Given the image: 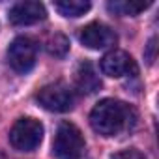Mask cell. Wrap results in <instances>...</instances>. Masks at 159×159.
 I'll return each mask as SVG.
<instances>
[{
  "instance_id": "7",
  "label": "cell",
  "mask_w": 159,
  "mask_h": 159,
  "mask_svg": "<svg viewBox=\"0 0 159 159\" xmlns=\"http://www.w3.org/2000/svg\"><path fill=\"white\" fill-rule=\"evenodd\" d=\"M99 67H101L103 75L114 77V79L125 77V75H137V64H135L133 56L125 51H120V49L109 51L99 60Z\"/></svg>"
},
{
  "instance_id": "2",
  "label": "cell",
  "mask_w": 159,
  "mask_h": 159,
  "mask_svg": "<svg viewBox=\"0 0 159 159\" xmlns=\"http://www.w3.org/2000/svg\"><path fill=\"white\" fill-rule=\"evenodd\" d=\"M54 159H81L84 155V137L75 124L62 122L52 139Z\"/></svg>"
},
{
  "instance_id": "1",
  "label": "cell",
  "mask_w": 159,
  "mask_h": 159,
  "mask_svg": "<svg viewBox=\"0 0 159 159\" xmlns=\"http://www.w3.org/2000/svg\"><path fill=\"white\" fill-rule=\"evenodd\" d=\"M137 120L135 111L120 99H101L90 112V125L101 137H116L129 131Z\"/></svg>"
},
{
  "instance_id": "6",
  "label": "cell",
  "mask_w": 159,
  "mask_h": 159,
  "mask_svg": "<svg viewBox=\"0 0 159 159\" xmlns=\"http://www.w3.org/2000/svg\"><path fill=\"white\" fill-rule=\"evenodd\" d=\"M116 32L99 23V21H94V23H88L86 26L81 28L79 32V41H81L84 47L92 49V51H101V49H109V47H114L116 45Z\"/></svg>"
},
{
  "instance_id": "12",
  "label": "cell",
  "mask_w": 159,
  "mask_h": 159,
  "mask_svg": "<svg viewBox=\"0 0 159 159\" xmlns=\"http://www.w3.org/2000/svg\"><path fill=\"white\" fill-rule=\"evenodd\" d=\"M47 52L54 58H64L69 52V39L64 34H54L47 41Z\"/></svg>"
},
{
  "instance_id": "5",
  "label": "cell",
  "mask_w": 159,
  "mask_h": 159,
  "mask_svg": "<svg viewBox=\"0 0 159 159\" xmlns=\"http://www.w3.org/2000/svg\"><path fill=\"white\" fill-rule=\"evenodd\" d=\"M39 45L30 36H19L15 38L8 47V62L17 73H28L38 60Z\"/></svg>"
},
{
  "instance_id": "9",
  "label": "cell",
  "mask_w": 159,
  "mask_h": 159,
  "mask_svg": "<svg viewBox=\"0 0 159 159\" xmlns=\"http://www.w3.org/2000/svg\"><path fill=\"white\" fill-rule=\"evenodd\" d=\"M75 84H77V90L81 94H96L99 88H101V79L96 71V67L92 66V62H81L77 66V71H75Z\"/></svg>"
},
{
  "instance_id": "13",
  "label": "cell",
  "mask_w": 159,
  "mask_h": 159,
  "mask_svg": "<svg viewBox=\"0 0 159 159\" xmlns=\"http://www.w3.org/2000/svg\"><path fill=\"white\" fill-rule=\"evenodd\" d=\"M111 159H146L144 157V153H140L139 150H133V148H129V150H122V152H116Z\"/></svg>"
},
{
  "instance_id": "14",
  "label": "cell",
  "mask_w": 159,
  "mask_h": 159,
  "mask_svg": "<svg viewBox=\"0 0 159 159\" xmlns=\"http://www.w3.org/2000/svg\"><path fill=\"white\" fill-rule=\"evenodd\" d=\"M148 51H150V56H148V62L152 64V62H153V51H155V39H152V41L148 43Z\"/></svg>"
},
{
  "instance_id": "8",
  "label": "cell",
  "mask_w": 159,
  "mask_h": 159,
  "mask_svg": "<svg viewBox=\"0 0 159 159\" xmlns=\"http://www.w3.org/2000/svg\"><path fill=\"white\" fill-rule=\"evenodd\" d=\"M10 23L15 26H28V25H36L39 21H43L47 17L45 6L41 2H17L10 8Z\"/></svg>"
},
{
  "instance_id": "10",
  "label": "cell",
  "mask_w": 159,
  "mask_h": 159,
  "mask_svg": "<svg viewBox=\"0 0 159 159\" xmlns=\"http://www.w3.org/2000/svg\"><path fill=\"white\" fill-rule=\"evenodd\" d=\"M54 10L64 17H81L90 10V2H86V0H60V2H54Z\"/></svg>"
},
{
  "instance_id": "3",
  "label": "cell",
  "mask_w": 159,
  "mask_h": 159,
  "mask_svg": "<svg viewBox=\"0 0 159 159\" xmlns=\"http://www.w3.org/2000/svg\"><path fill=\"white\" fill-rule=\"evenodd\" d=\"M43 140V125L36 118H19L10 129V144L19 152H32Z\"/></svg>"
},
{
  "instance_id": "11",
  "label": "cell",
  "mask_w": 159,
  "mask_h": 159,
  "mask_svg": "<svg viewBox=\"0 0 159 159\" xmlns=\"http://www.w3.org/2000/svg\"><path fill=\"white\" fill-rule=\"evenodd\" d=\"M150 6V2H124V0H118V2H109L107 10L114 15H122V17H135L140 11H144Z\"/></svg>"
},
{
  "instance_id": "4",
  "label": "cell",
  "mask_w": 159,
  "mask_h": 159,
  "mask_svg": "<svg viewBox=\"0 0 159 159\" xmlns=\"http://www.w3.org/2000/svg\"><path fill=\"white\" fill-rule=\"evenodd\" d=\"M36 99L45 111H51V112H67L75 105V94L71 86L60 81L39 88V92L36 94Z\"/></svg>"
}]
</instances>
